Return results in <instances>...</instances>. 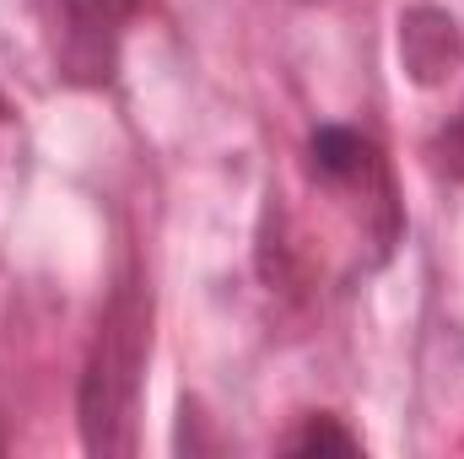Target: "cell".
<instances>
[{"mask_svg":"<svg viewBox=\"0 0 464 459\" xmlns=\"http://www.w3.org/2000/svg\"><path fill=\"white\" fill-rule=\"evenodd\" d=\"M151 351V298L140 281H124L98 319V341L82 373V444L92 454H130L135 449V405Z\"/></svg>","mask_w":464,"mask_h":459,"instance_id":"obj_1","label":"cell"},{"mask_svg":"<svg viewBox=\"0 0 464 459\" xmlns=\"http://www.w3.org/2000/svg\"><path fill=\"white\" fill-rule=\"evenodd\" d=\"M135 0H60V60L76 82H109Z\"/></svg>","mask_w":464,"mask_h":459,"instance_id":"obj_2","label":"cell"},{"mask_svg":"<svg viewBox=\"0 0 464 459\" xmlns=\"http://www.w3.org/2000/svg\"><path fill=\"white\" fill-rule=\"evenodd\" d=\"M400 60H405V71L421 87H438L459 65V27H454V16L438 11V5L405 11V22H400Z\"/></svg>","mask_w":464,"mask_h":459,"instance_id":"obj_3","label":"cell"},{"mask_svg":"<svg viewBox=\"0 0 464 459\" xmlns=\"http://www.w3.org/2000/svg\"><path fill=\"white\" fill-rule=\"evenodd\" d=\"M314 168L324 173V179H356L362 168H367V157H372V146L362 141V135H351V130H319L314 135Z\"/></svg>","mask_w":464,"mask_h":459,"instance_id":"obj_4","label":"cell"},{"mask_svg":"<svg viewBox=\"0 0 464 459\" xmlns=\"http://www.w3.org/2000/svg\"><path fill=\"white\" fill-rule=\"evenodd\" d=\"M292 449H297V454H351V449H356V438L341 433L330 416H319V422H308V427L292 438Z\"/></svg>","mask_w":464,"mask_h":459,"instance_id":"obj_5","label":"cell"}]
</instances>
